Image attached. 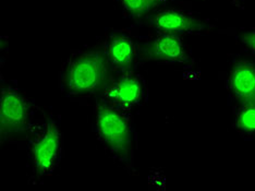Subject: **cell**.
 <instances>
[{
    "label": "cell",
    "instance_id": "cell-1",
    "mask_svg": "<svg viewBox=\"0 0 255 191\" xmlns=\"http://www.w3.org/2000/svg\"><path fill=\"white\" fill-rule=\"evenodd\" d=\"M110 68L106 51H84L67 62L62 70L61 85L67 93L72 95L95 94L109 84Z\"/></svg>",
    "mask_w": 255,
    "mask_h": 191
},
{
    "label": "cell",
    "instance_id": "cell-2",
    "mask_svg": "<svg viewBox=\"0 0 255 191\" xmlns=\"http://www.w3.org/2000/svg\"><path fill=\"white\" fill-rule=\"evenodd\" d=\"M95 131L98 140L113 158L127 166L132 165L134 135L131 118L125 109L106 101L97 104Z\"/></svg>",
    "mask_w": 255,
    "mask_h": 191
},
{
    "label": "cell",
    "instance_id": "cell-3",
    "mask_svg": "<svg viewBox=\"0 0 255 191\" xmlns=\"http://www.w3.org/2000/svg\"><path fill=\"white\" fill-rule=\"evenodd\" d=\"M63 152V135L54 120L32 126L28 132V153L37 177L49 176L59 165Z\"/></svg>",
    "mask_w": 255,
    "mask_h": 191
},
{
    "label": "cell",
    "instance_id": "cell-4",
    "mask_svg": "<svg viewBox=\"0 0 255 191\" xmlns=\"http://www.w3.org/2000/svg\"><path fill=\"white\" fill-rule=\"evenodd\" d=\"M34 112L30 101L18 90L4 88L0 97V136L1 141L30 132Z\"/></svg>",
    "mask_w": 255,
    "mask_h": 191
},
{
    "label": "cell",
    "instance_id": "cell-5",
    "mask_svg": "<svg viewBox=\"0 0 255 191\" xmlns=\"http://www.w3.org/2000/svg\"><path fill=\"white\" fill-rule=\"evenodd\" d=\"M104 96L107 103L128 111L142 101L144 96L143 81L134 72L125 71L118 79L110 81L104 90Z\"/></svg>",
    "mask_w": 255,
    "mask_h": 191
},
{
    "label": "cell",
    "instance_id": "cell-6",
    "mask_svg": "<svg viewBox=\"0 0 255 191\" xmlns=\"http://www.w3.org/2000/svg\"><path fill=\"white\" fill-rule=\"evenodd\" d=\"M144 57L147 60L168 62V63H188L190 56L180 35L169 33H158L144 48Z\"/></svg>",
    "mask_w": 255,
    "mask_h": 191
},
{
    "label": "cell",
    "instance_id": "cell-7",
    "mask_svg": "<svg viewBox=\"0 0 255 191\" xmlns=\"http://www.w3.org/2000/svg\"><path fill=\"white\" fill-rule=\"evenodd\" d=\"M152 25L158 33L194 34L204 32L207 23L196 16L177 9L158 11L152 19Z\"/></svg>",
    "mask_w": 255,
    "mask_h": 191
},
{
    "label": "cell",
    "instance_id": "cell-8",
    "mask_svg": "<svg viewBox=\"0 0 255 191\" xmlns=\"http://www.w3.org/2000/svg\"><path fill=\"white\" fill-rule=\"evenodd\" d=\"M229 89L242 103H255V66L249 61L236 62L229 74Z\"/></svg>",
    "mask_w": 255,
    "mask_h": 191
},
{
    "label": "cell",
    "instance_id": "cell-9",
    "mask_svg": "<svg viewBox=\"0 0 255 191\" xmlns=\"http://www.w3.org/2000/svg\"><path fill=\"white\" fill-rule=\"evenodd\" d=\"M106 54L112 68L121 71H130L135 61V45L125 35L114 36L108 42Z\"/></svg>",
    "mask_w": 255,
    "mask_h": 191
},
{
    "label": "cell",
    "instance_id": "cell-10",
    "mask_svg": "<svg viewBox=\"0 0 255 191\" xmlns=\"http://www.w3.org/2000/svg\"><path fill=\"white\" fill-rule=\"evenodd\" d=\"M236 126L243 134H255V103H243L236 116Z\"/></svg>",
    "mask_w": 255,
    "mask_h": 191
},
{
    "label": "cell",
    "instance_id": "cell-11",
    "mask_svg": "<svg viewBox=\"0 0 255 191\" xmlns=\"http://www.w3.org/2000/svg\"><path fill=\"white\" fill-rule=\"evenodd\" d=\"M124 9L133 16H142L159 7L163 0H120Z\"/></svg>",
    "mask_w": 255,
    "mask_h": 191
},
{
    "label": "cell",
    "instance_id": "cell-12",
    "mask_svg": "<svg viewBox=\"0 0 255 191\" xmlns=\"http://www.w3.org/2000/svg\"><path fill=\"white\" fill-rule=\"evenodd\" d=\"M242 42L255 54V31L246 33L245 35L242 36Z\"/></svg>",
    "mask_w": 255,
    "mask_h": 191
}]
</instances>
